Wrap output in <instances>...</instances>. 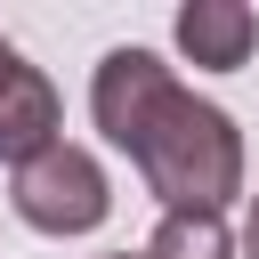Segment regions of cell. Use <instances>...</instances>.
Here are the masks:
<instances>
[{
  "mask_svg": "<svg viewBox=\"0 0 259 259\" xmlns=\"http://www.w3.org/2000/svg\"><path fill=\"white\" fill-rule=\"evenodd\" d=\"M130 162H138V178L162 210H227L243 194V130H235L227 105L194 97L186 81L162 97V113L146 121Z\"/></svg>",
  "mask_w": 259,
  "mask_h": 259,
  "instance_id": "1",
  "label": "cell"
},
{
  "mask_svg": "<svg viewBox=\"0 0 259 259\" xmlns=\"http://www.w3.org/2000/svg\"><path fill=\"white\" fill-rule=\"evenodd\" d=\"M8 202H16V219L32 235H97L105 210H113V178H105V162L89 146L57 138L49 154H32L8 178Z\"/></svg>",
  "mask_w": 259,
  "mask_h": 259,
  "instance_id": "2",
  "label": "cell"
},
{
  "mask_svg": "<svg viewBox=\"0 0 259 259\" xmlns=\"http://www.w3.org/2000/svg\"><path fill=\"white\" fill-rule=\"evenodd\" d=\"M170 89H178V73H170L154 49H105V57H97V73H89V113H97L105 146L138 154L146 121L162 113V97H170Z\"/></svg>",
  "mask_w": 259,
  "mask_h": 259,
  "instance_id": "3",
  "label": "cell"
},
{
  "mask_svg": "<svg viewBox=\"0 0 259 259\" xmlns=\"http://www.w3.org/2000/svg\"><path fill=\"white\" fill-rule=\"evenodd\" d=\"M65 138V105H57V81L40 73V65H8V81H0V162L8 170H24L32 154H49Z\"/></svg>",
  "mask_w": 259,
  "mask_h": 259,
  "instance_id": "4",
  "label": "cell"
},
{
  "mask_svg": "<svg viewBox=\"0 0 259 259\" xmlns=\"http://www.w3.org/2000/svg\"><path fill=\"white\" fill-rule=\"evenodd\" d=\"M170 32H178V57L202 65V73H235V65H251V49H259V16H251L243 0H186Z\"/></svg>",
  "mask_w": 259,
  "mask_h": 259,
  "instance_id": "5",
  "label": "cell"
},
{
  "mask_svg": "<svg viewBox=\"0 0 259 259\" xmlns=\"http://www.w3.org/2000/svg\"><path fill=\"white\" fill-rule=\"evenodd\" d=\"M146 259H235V235L219 210H162V227L146 235Z\"/></svg>",
  "mask_w": 259,
  "mask_h": 259,
  "instance_id": "6",
  "label": "cell"
},
{
  "mask_svg": "<svg viewBox=\"0 0 259 259\" xmlns=\"http://www.w3.org/2000/svg\"><path fill=\"white\" fill-rule=\"evenodd\" d=\"M243 251L259 259V194H251V219H243Z\"/></svg>",
  "mask_w": 259,
  "mask_h": 259,
  "instance_id": "7",
  "label": "cell"
},
{
  "mask_svg": "<svg viewBox=\"0 0 259 259\" xmlns=\"http://www.w3.org/2000/svg\"><path fill=\"white\" fill-rule=\"evenodd\" d=\"M8 65H16V49H8V40H0V81H8Z\"/></svg>",
  "mask_w": 259,
  "mask_h": 259,
  "instance_id": "8",
  "label": "cell"
},
{
  "mask_svg": "<svg viewBox=\"0 0 259 259\" xmlns=\"http://www.w3.org/2000/svg\"><path fill=\"white\" fill-rule=\"evenodd\" d=\"M105 259H146V251H105Z\"/></svg>",
  "mask_w": 259,
  "mask_h": 259,
  "instance_id": "9",
  "label": "cell"
}]
</instances>
